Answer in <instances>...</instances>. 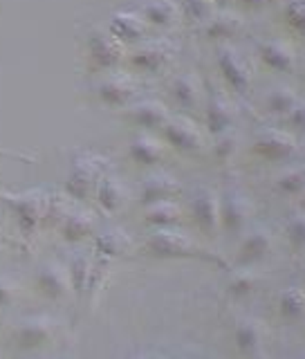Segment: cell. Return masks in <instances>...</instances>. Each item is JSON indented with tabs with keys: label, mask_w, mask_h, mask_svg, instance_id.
<instances>
[{
	"label": "cell",
	"mask_w": 305,
	"mask_h": 359,
	"mask_svg": "<svg viewBox=\"0 0 305 359\" xmlns=\"http://www.w3.org/2000/svg\"><path fill=\"white\" fill-rule=\"evenodd\" d=\"M166 140L171 142L177 149H184V151H194L198 149L200 144V135L196 128H191L189 123L184 121H173L166 126Z\"/></svg>",
	"instance_id": "6da1fadb"
},
{
	"label": "cell",
	"mask_w": 305,
	"mask_h": 359,
	"mask_svg": "<svg viewBox=\"0 0 305 359\" xmlns=\"http://www.w3.org/2000/svg\"><path fill=\"white\" fill-rule=\"evenodd\" d=\"M153 250L157 254H166V256H171V254H187L191 250V243L184 238V236H179V233L162 231V233H157L155 238H153Z\"/></svg>",
	"instance_id": "7a4b0ae2"
},
{
	"label": "cell",
	"mask_w": 305,
	"mask_h": 359,
	"mask_svg": "<svg viewBox=\"0 0 305 359\" xmlns=\"http://www.w3.org/2000/svg\"><path fill=\"white\" fill-rule=\"evenodd\" d=\"M41 285L52 297H61L67 290V274L59 265H48L41 272Z\"/></svg>",
	"instance_id": "3957f363"
},
{
	"label": "cell",
	"mask_w": 305,
	"mask_h": 359,
	"mask_svg": "<svg viewBox=\"0 0 305 359\" xmlns=\"http://www.w3.org/2000/svg\"><path fill=\"white\" fill-rule=\"evenodd\" d=\"M175 191L173 182L168 177H151L149 182H144L142 198L146 202H162Z\"/></svg>",
	"instance_id": "277c9868"
},
{
	"label": "cell",
	"mask_w": 305,
	"mask_h": 359,
	"mask_svg": "<svg viewBox=\"0 0 305 359\" xmlns=\"http://www.w3.org/2000/svg\"><path fill=\"white\" fill-rule=\"evenodd\" d=\"M48 321L45 319H29L22 323V346H39V341H45L50 337V328H48Z\"/></svg>",
	"instance_id": "5b68a950"
},
{
	"label": "cell",
	"mask_w": 305,
	"mask_h": 359,
	"mask_svg": "<svg viewBox=\"0 0 305 359\" xmlns=\"http://www.w3.org/2000/svg\"><path fill=\"white\" fill-rule=\"evenodd\" d=\"M130 155H133L140 164H153V162H157V160L162 157V149H160V146H157L153 140L142 137V140H137V142L133 144Z\"/></svg>",
	"instance_id": "8992f818"
},
{
	"label": "cell",
	"mask_w": 305,
	"mask_h": 359,
	"mask_svg": "<svg viewBox=\"0 0 305 359\" xmlns=\"http://www.w3.org/2000/svg\"><path fill=\"white\" fill-rule=\"evenodd\" d=\"M99 202L108 211H115L121 205V187L117 180H104L99 184Z\"/></svg>",
	"instance_id": "52a82bcc"
},
{
	"label": "cell",
	"mask_w": 305,
	"mask_h": 359,
	"mask_svg": "<svg viewBox=\"0 0 305 359\" xmlns=\"http://www.w3.org/2000/svg\"><path fill=\"white\" fill-rule=\"evenodd\" d=\"M196 216L207 229H211L213 224H216L218 207H216V200H213L209 194H202V196L196 198Z\"/></svg>",
	"instance_id": "ba28073f"
},
{
	"label": "cell",
	"mask_w": 305,
	"mask_h": 359,
	"mask_svg": "<svg viewBox=\"0 0 305 359\" xmlns=\"http://www.w3.org/2000/svg\"><path fill=\"white\" fill-rule=\"evenodd\" d=\"M258 151L269 155V157H280L292 151V142H287L285 137L280 135H267L261 142H258Z\"/></svg>",
	"instance_id": "9c48e42d"
},
{
	"label": "cell",
	"mask_w": 305,
	"mask_h": 359,
	"mask_svg": "<svg viewBox=\"0 0 305 359\" xmlns=\"http://www.w3.org/2000/svg\"><path fill=\"white\" fill-rule=\"evenodd\" d=\"M133 117L140 126L153 128V126H160V123L164 121V110L149 104V106H140L137 110H133Z\"/></svg>",
	"instance_id": "30bf717a"
},
{
	"label": "cell",
	"mask_w": 305,
	"mask_h": 359,
	"mask_svg": "<svg viewBox=\"0 0 305 359\" xmlns=\"http://www.w3.org/2000/svg\"><path fill=\"white\" fill-rule=\"evenodd\" d=\"M90 229V220L86 216H70L65 218V224H63V231L67 238H81V236H86Z\"/></svg>",
	"instance_id": "8fae6325"
},
{
	"label": "cell",
	"mask_w": 305,
	"mask_h": 359,
	"mask_svg": "<svg viewBox=\"0 0 305 359\" xmlns=\"http://www.w3.org/2000/svg\"><path fill=\"white\" fill-rule=\"evenodd\" d=\"M303 306H305V299H303L301 292H287L285 299H283V308H285V312H290V314L301 312Z\"/></svg>",
	"instance_id": "7c38bea8"
},
{
	"label": "cell",
	"mask_w": 305,
	"mask_h": 359,
	"mask_svg": "<svg viewBox=\"0 0 305 359\" xmlns=\"http://www.w3.org/2000/svg\"><path fill=\"white\" fill-rule=\"evenodd\" d=\"M265 250H267V241L263 236H256V238L250 241V245L243 250V254H247V258H258L261 254H265Z\"/></svg>",
	"instance_id": "4fadbf2b"
},
{
	"label": "cell",
	"mask_w": 305,
	"mask_h": 359,
	"mask_svg": "<svg viewBox=\"0 0 305 359\" xmlns=\"http://www.w3.org/2000/svg\"><path fill=\"white\" fill-rule=\"evenodd\" d=\"M290 236H292V241H294L297 245H303L305 243V218H299V220L292 222Z\"/></svg>",
	"instance_id": "5bb4252c"
},
{
	"label": "cell",
	"mask_w": 305,
	"mask_h": 359,
	"mask_svg": "<svg viewBox=\"0 0 305 359\" xmlns=\"http://www.w3.org/2000/svg\"><path fill=\"white\" fill-rule=\"evenodd\" d=\"M238 341H240L243 348H245V346H254V344H256L254 328H243V330L238 332Z\"/></svg>",
	"instance_id": "9a60e30c"
},
{
	"label": "cell",
	"mask_w": 305,
	"mask_h": 359,
	"mask_svg": "<svg viewBox=\"0 0 305 359\" xmlns=\"http://www.w3.org/2000/svg\"><path fill=\"white\" fill-rule=\"evenodd\" d=\"M11 299H14V287L7 280H0V303H9Z\"/></svg>",
	"instance_id": "2e32d148"
},
{
	"label": "cell",
	"mask_w": 305,
	"mask_h": 359,
	"mask_svg": "<svg viewBox=\"0 0 305 359\" xmlns=\"http://www.w3.org/2000/svg\"><path fill=\"white\" fill-rule=\"evenodd\" d=\"M294 123L301 128V130H305V108H301V110H297V115H294Z\"/></svg>",
	"instance_id": "e0dca14e"
}]
</instances>
